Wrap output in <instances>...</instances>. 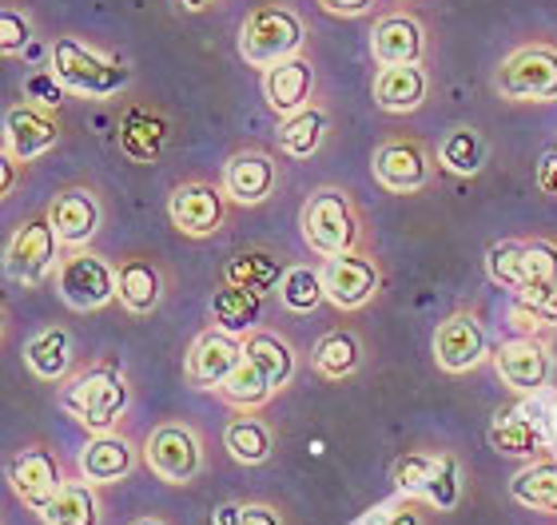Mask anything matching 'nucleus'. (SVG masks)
I'll return each mask as SVG.
<instances>
[{
  "instance_id": "nucleus-1",
  "label": "nucleus",
  "mask_w": 557,
  "mask_h": 525,
  "mask_svg": "<svg viewBox=\"0 0 557 525\" xmlns=\"http://www.w3.org/2000/svg\"><path fill=\"white\" fill-rule=\"evenodd\" d=\"M60 407L81 422L88 434L116 430L132 407V383L124 366L112 359H100L92 366H81L69 383H60Z\"/></svg>"
},
{
  "instance_id": "nucleus-2",
  "label": "nucleus",
  "mask_w": 557,
  "mask_h": 525,
  "mask_svg": "<svg viewBox=\"0 0 557 525\" xmlns=\"http://www.w3.org/2000/svg\"><path fill=\"white\" fill-rule=\"evenodd\" d=\"M299 232L314 259H335L367 247V220L347 187H314L299 211Z\"/></svg>"
},
{
  "instance_id": "nucleus-3",
  "label": "nucleus",
  "mask_w": 557,
  "mask_h": 525,
  "mask_svg": "<svg viewBox=\"0 0 557 525\" xmlns=\"http://www.w3.org/2000/svg\"><path fill=\"white\" fill-rule=\"evenodd\" d=\"M302 40H307V28H302V16L287 4H259V9L247 12V21L239 24V57L251 64V68H271L278 60L299 57Z\"/></svg>"
},
{
  "instance_id": "nucleus-4",
  "label": "nucleus",
  "mask_w": 557,
  "mask_h": 525,
  "mask_svg": "<svg viewBox=\"0 0 557 525\" xmlns=\"http://www.w3.org/2000/svg\"><path fill=\"white\" fill-rule=\"evenodd\" d=\"M144 466L163 482V486H191L208 466L203 454V434L184 418H168L144 438Z\"/></svg>"
},
{
  "instance_id": "nucleus-5",
  "label": "nucleus",
  "mask_w": 557,
  "mask_h": 525,
  "mask_svg": "<svg viewBox=\"0 0 557 525\" xmlns=\"http://www.w3.org/2000/svg\"><path fill=\"white\" fill-rule=\"evenodd\" d=\"M391 482L398 493H414L434 510H454L462 493V466L450 450H407L391 466Z\"/></svg>"
},
{
  "instance_id": "nucleus-6",
  "label": "nucleus",
  "mask_w": 557,
  "mask_h": 525,
  "mask_svg": "<svg viewBox=\"0 0 557 525\" xmlns=\"http://www.w3.org/2000/svg\"><path fill=\"white\" fill-rule=\"evenodd\" d=\"M52 76L81 96H116L132 80V72L120 60L96 52L76 36H60L52 45Z\"/></svg>"
},
{
  "instance_id": "nucleus-7",
  "label": "nucleus",
  "mask_w": 557,
  "mask_h": 525,
  "mask_svg": "<svg viewBox=\"0 0 557 525\" xmlns=\"http://www.w3.org/2000/svg\"><path fill=\"white\" fill-rule=\"evenodd\" d=\"M57 291L72 311H104L108 303L120 299L116 263L92 247H76L69 255H60L57 267Z\"/></svg>"
},
{
  "instance_id": "nucleus-8",
  "label": "nucleus",
  "mask_w": 557,
  "mask_h": 525,
  "mask_svg": "<svg viewBox=\"0 0 557 525\" xmlns=\"http://www.w3.org/2000/svg\"><path fill=\"white\" fill-rule=\"evenodd\" d=\"M371 172L379 179V187H386L391 196H418V191H426L434 184L438 155L418 136H391V140L374 148Z\"/></svg>"
},
{
  "instance_id": "nucleus-9",
  "label": "nucleus",
  "mask_w": 557,
  "mask_h": 525,
  "mask_svg": "<svg viewBox=\"0 0 557 525\" xmlns=\"http://www.w3.org/2000/svg\"><path fill=\"white\" fill-rule=\"evenodd\" d=\"M168 220L187 239H215L232 220V196L211 179H184L168 196Z\"/></svg>"
},
{
  "instance_id": "nucleus-10",
  "label": "nucleus",
  "mask_w": 557,
  "mask_h": 525,
  "mask_svg": "<svg viewBox=\"0 0 557 525\" xmlns=\"http://www.w3.org/2000/svg\"><path fill=\"white\" fill-rule=\"evenodd\" d=\"M4 478H9V493L24 505V510L45 514L48 502L60 493V486L69 482V474H64L60 454L48 442H24L21 450L9 458Z\"/></svg>"
},
{
  "instance_id": "nucleus-11",
  "label": "nucleus",
  "mask_w": 557,
  "mask_h": 525,
  "mask_svg": "<svg viewBox=\"0 0 557 525\" xmlns=\"http://www.w3.org/2000/svg\"><path fill=\"white\" fill-rule=\"evenodd\" d=\"M60 267V235L48 223V215H33L12 232L9 247H4V271L9 279L24 291H33Z\"/></svg>"
},
{
  "instance_id": "nucleus-12",
  "label": "nucleus",
  "mask_w": 557,
  "mask_h": 525,
  "mask_svg": "<svg viewBox=\"0 0 557 525\" xmlns=\"http://www.w3.org/2000/svg\"><path fill=\"white\" fill-rule=\"evenodd\" d=\"M494 88L518 104H549L557 100V48L525 45L502 60L494 72Z\"/></svg>"
},
{
  "instance_id": "nucleus-13",
  "label": "nucleus",
  "mask_w": 557,
  "mask_h": 525,
  "mask_svg": "<svg viewBox=\"0 0 557 525\" xmlns=\"http://www.w3.org/2000/svg\"><path fill=\"white\" fill-rule=\"evenodd\" d=\"M326 303L335 311H362L383 295V263L371 255V247L347 251V255L323 259Z\"/></svg>"
},
{
  "instance_id": "nucleus-14",
  "label": "nucleus",
  "mask_w": 557,
  "mask_h": 525,
  "mask_svg": "<svg viewBox=\"0 0 557 525\" xmlns=\"http://www.w3.org/2000/svg\"><path fill=\"white\" fill-rule=\"evenodd\" d=\"M494 371L513 395L537 398L546 395L554 383V347L546 335H513L510 342H502L494 350Z\"/></svg>"
},
{
  "instance_id": "nucleus-15",
  "label": "nucleus",
  "mask_w": 557,
  "mask_h": 525,
  "mask_svg": "<svg viewBox=\"0 0 557 525\" xmlns=\"http://www.w3.org/2000/svg\"><path fill=\"white\" fill-rule=\"evenodd\" d=\"M144 462V446L132 438L128 430H104V434H92L84 450L76 454V470H81V478H88L92 486H120V482H128L132 474L139 470Z\"/></svg>"
},
{
  "instance_id": "nucleus-16",
  "label": "nucleus",
  "mask_w": 557,
  "mask_h": 525,
  "mask_svg": "<svg viewBox=\"0 0 557 525\" xmlns=\"http://www.w3.org/2000/svg\"><path fill=\"white\" fill-rule=\"evenodd\" d=\"M486 359H494L490 350L486 323L474 315V311H454L438 323L434 330V362H438L446 374H466L478 371Z\"/></svg>"
},
{
  "instance_id": "nucleus-17",
  "label": "nucleus",
  "mask_w": 557,
  "mask_h": 525,
  "mask_svg": "<svg viewBox=\"0 0 557 525\" xmlns=\"http://www.w3.org/2000/svg\"><path fill=\"white\" fill-rule=\"evenodd\" d=\"M45 215H48V223L57 227L60 247H69V251L88 247L96 235H100V227H104V203L96 196V187H88V184L60 187L57 196L48 199Z\"/></svg>"
},
{
  "instance_id": "nucleus-18",
  "label": "nucleus",
  "mask_w": 557,
  "mask_h": 525,
  "mask_svg": "<svg viewBox=\"0 0 557 525\" xmlns=\"http://www.w3.org/2000/svg\"><path fill=\"white\" fill-rule=\"evenodd\" d=\"M239 362H244V339L211 323V327L191 342V350H187L184 378H187V386H196V390H215V386H223V378H227Z\"/></svg>"
},
{
  "instance_id": "nucleus-19",
  "label": "nucleus",
  "mask_w": 557,
  "mask_h": 525,
  "mask_svg": "<svg viewBox=\"0 0 557 525\" xmlns=\"http://www.w3.org/2000/svg\"><path fill=\"white\" fill-rule=\"evenodd\" d=\"M223 191L232 196V203L239 208H259L275 196L278 187V160L263 148H239L227 155L223 164Z\"/></svg>"
},
{
  "instance_id": "nucleus-20",
  "label": "nucleus",
  "mask_w": 557,
  "mask_h": 525,
  "mask_svg": "<svg viewBox=\"0 0 557 525\" xmlns=\"http://www.w3.org/2000/svg\"><path fill=\"white\" fill-rule=\"evenodd\" d=\"M57 143H60V120L52 116V108L24 100V104H12L4 112V148L16 160L33 164L36 155L52 152Z\"/></svg>"
},
{
  "instance_id": "nucleus-21",
  "label": "nucleus",
  "mask_w": 557,
  "mask_h": 525,
  "mask_svg": "<svg viewBox=\"0 0 557 525\" xmlns=\"http://www.w3.org/2000/svg\"><path fill=\"white\" fill-rule=\"evenodd\" d=\"M116 279H120V307L128 315H156L160 303L168 299V287H172V275L163 271L160 259L151 255L116 259Z\"/></svg>"
},
{
  "instance_id": "nucleus-22",
  "label": "nucleus",
  "mask_w": 557,
  "mask_h": 525,
  "mask_svg": "<svg viewBox=\"0 0 557 525\" xmlns=\"http://www.w3.org/2000/svg\"><path fill=\"white\" fill-rule=\"evenodd\" d=\"M263 96H268V108L278 120L295 116L299 108L311 104L314 96V64L307 57H287L263 68Z\"/></svg>"
},
{
  "instance_id": "nucleus-23",
  "label": "nucleus",
  "mask_w": 557,
  "mask_h": 525,
  "mask_svg": "<svg viewBox=\"0 0 557 525\" xmlns=\"http://www.w3.org/2000/svg\"><path fill=\"white\" fill-rule=\"evenodd\" d=\"M490 446L498 450V454H510V458H549V434L546 426L530 414L525 407H506L494 414L490 422Z\"/></svg>"
},
{
  "instance_id": "nucleus-24",
  "label": "nucleus",
  "mask_w": 557,
  "mask_h": 525,
  "mask_svg": "<svg viewBox=\"0 0 557 525\" xmlns=\"http://www.w3.org/2000/svg\"><path fill=\"white\" fill-rule=\"evenodd\" d=\"M24 366L40 378V383H69L76 374V347H72V335L57 323L40 327L36 335H28L21 350Z\"/></svg>"
},
{
  "instance_id": "nucleus-25",
  "label": "nucleus",
  "mask_w": 557,
  "mask_h": 525,
  "mask_svg": "<svg viewBox=\"0 0 557 525\" xmlns=\"http://www.w3.org/2000/svg\"><path fill=\"white\" fill-rule=\"evenodd\" d=\"M422 52H426V28L410 12H391L374 24L371 57L379 64H418Z\"/></svg>"
},
{
  "instance_id": "nucleus-26",
  "label": "nucleus",
  "mask_w": 557,
  "mask_h": 525,
  "mask_svg": "<svg viewBox=\"0 0 557 525\" xmlns=\"http://www.w3.org/2000/svg\"><path fill=\"white\" fill-rule=\"evenodd\" d=\"M374 104L391 112V116H407L418 112L426 100V72L418 64H379L374 72Z\"/></svg>"
},
{
  "instance_id": "nucleus-27",
  "label": "nucleus",
  "mask_w": 557,
  "mask_h": 525,
  "mask_svg": "<svg viewBox=\"0 0 557 525\" xmlns=\"http://www.w3.org/2000/svg\"><path fill=\"white\" fill-rule=\"evenodd\" d=\"M244 359H251L263 371L271 386L278 390H287L295 371H299V354L290 347L287 335H278V330H268V327H256L251 335L244 339Z\"/></svg>"
},
{
  "instance_id": "nucleus-28",
  "label": "nucleus",
  "mask_w": 557,
  "mask_h": 525,
  "mask_svg": "<svg viewBox=\"0 0 557 525\" xmlns=\"http://www.w3.org/2000/svg\"><path fill=\"white\" fill-rule=\"evenodd\" d=\"M45 525H104V498L88 478H69L40 514Z\"/></svg>"
},
{
  "instance_id": "nucleus-29",
  "label": "nucleus",
  "mask_w": 557,
  "mask_h": 525,
  "mask_svg": "<svg viewBox=\"0 0 557 525\" xmlns=\"http://www.w3.org/2000/svg\"><path fill=\"white\" fill-rule=\"evenodd\" d=\"M362 359H367V347H362V339L350 327H331L311 350V366L323 378H331V383L355 378L362 371Z\"/></svg>"
},
{
  "instance_id": "nucleus-30",
  "label": "nucleus",
  "mask_w": 557,
  "mask_h": 525,
  "mask_svg": "<svg viewBox=\"0 0 557 525\" xmlns=\"http://www.w3.org/2000/svg\"><path fill=\"white\" fill-rule=\"evenodd\" d=\"M287 267H283V259L268 247H251V251H239V255L227 259V267H223V283H235V287H244V291H256L259 299H268L271 291H278V283H283Z\"/></svg>"
},
{
  "instance_id": "nucleus-31",
  "label": "nucleus",
  "mask_w": 557,
  "mask_h": 525,
  "mask_svg": "<svg viewBox=\"0 0 557 525\" xmlns=\"http://www.w3.org/2000/svg\"><path fill=\"white\" fill-rule=\"evenodd\" d=\"M223 450L239 466H263L275 458V430L259 414H235L223 430Z\"/></svg>"
},
{
  "instance_id": "nucleus-32",
  "label": "nucleus",
  "mask_w": 557,
  "mask_h": 525,
  "mask_svg": "<svg viewBox=\"0 0 557 525\" xmlns=\"http://www.w3.org/2000/svg\"><path fill=\"white\" fill-rule=\"evenodd\" d=\"M510 498L522 510L557 517V458H534L510 478Z\"/></svg>"
},
{
  "instance_id": "nucleus-33",
  "label": "nucleus",
  "mask_w": 557,
  "mask_h": 525,
  "mask_svg": "<svg viewBox=\"0 0 557 525\" xmlns=\"http://www.w3.org/2000/svg\"><path fill=\"white\" fill-rule=\"evenodd\" d=\"M168 143V120L148 108H132L128 116L120 120V152L136 160V164H156Z\"/></svg>"
},
{
  "instance_id": "nucleus-34",
  "label": "nucleus",
  "mask_w": 557,
  "mask_h": 525,
  "mask_svg": "<svg viewBox=\"0 0 557 525\" xmlns=\"http://www.w3.org/2000/svg\"><path fill=\"white\" fill-rule=\"evenodd\" d=\"M326 132H331L326 108H319V104L299 108L295 116L278 120V152L290 155V160H311V155L323 148Z\"/></svg>"
},
{
  "instance_id": "nucleus-35",
  "label": "nucleus",
  "mask_w": 557,
  "mask_h": 525,
  "mask_svg": "<svg viewBox=\"0 0 557 525\" xmlns=\"http://www.w3.org/2000/svg\"><path fill=\"white\" fill-rule=\"evenodd\" d=\"M215 395H220L235 414H259V410L275 398V386L263 378V371H259L256 362L244 359L227 378H223V386H215Z\"/></svg>"
},
{
  "instance_id": "nucleus-36",
  "label": "nucleus",
  "mask_w": 557,
  "mask_h": 525,
  "mask_svg": "<svg viewBox=\"0 0 557 525\" xmlns=\"http://www.w3.org/2000/svg\"><path fill=\"white\" fill-rule=\"evenodd\" d=\"M259 311H263V299L256 291L235 287V283H223L220 291L211 295V318H215V327L232 330L239 339H247L259 327Z\"/></svg>"
},
{
  "instance_id": "nucleus-37",
  "label": "nucleus",
  "mask_w": 557,
  "mask_h": 525,
  "mask_svg": "<svg viewBox=\"0 0 557 525\" xmlns=\"http://www.w3.org/2000/svg\"><path fill=\"white\" fill-rule=\"evenodd\" d=\"M490 160V143L478 128H450L438 143V164L454 175H478Z\"/></svg>"
},
{
  "instance_id": "nucleus-38",
  "label": "nucleus",
  "mask_w": 557,
  "mask_h": 525,
  "mask_svg": "<svg viewBox=\"0 0 557 525\" xmlns=\"http://www.w3.org/2000/svg\"><path fill=\"white\" fill-rule=\"evenodd\" d=\"M278 303L287 307L290 315H311L314 307L326 303L323 267H311V263H295V267H287V275H283V283H278Z\"/></svg>"
},
{
  "instance_id": "nucleus-39",
  "label": "nucleus",
  "mask_w": 557,
  "mask_h": 525,
  "mask_svg": "<svg viewBox=\"0 0 557 525\" xmlns=\"http://www.w3.org/2000/svg\"><path fill=\"white\" fill-rule=\"evenodd\" d=\"M522 239H502L486 251V275L506 291H518L522 287Z\"/></svg>"
},
{
  "instance_id": "nucleus-40",
  "label": "nucleus",
  "mask_w": 557,
  "mask_h": 525,
  "mask_svg": "<svg viewBox=\"0 0 557 525\" xmlns=\"http://www.w3.org/2000/svg\"><path fill=\"white\" fill-rule=\"evenodd\" d=\"M362 525H430V502H422L414 493H398L362 517Z\"/></svg>"
},
{
  "instance_id": "nucleus-41",
  "label": "nucleus",
  "mask_w": 557,
  "mask_h": 525,
  "mask_svg": "<svg viewBox=\"0 0 557 525\" xmlns=\"http://www.w3.org/2000/svg\"><path fill=\"white\" fill-rule=\"evenodd\" d=\"M557 279V243L554 239H525L522 251V283Z\"/></svg>"
},
{
  "instance_id": "nucleus-42",
  "label": "nucleus",
  "mask_w": 557,
  "mask_h": 525,
  "mask_svg": "<svg viewBox=\"0 0 557 525\" xmlns=\"http://www.w3.org/2000/svg\"><path fill=\"white\" fill-rule=\"evenodd\" d=\"M513 299L518 303H525L530 311H534L546 327H557V279L549 283H522L518 291H513Z\"/></svg>"
},
{
  "instance_id": "nucleus-43",
  "label": "nucleus",
  "mask_w": 557,
  "mask_h": 525,
  "mask_svg": "<svg viewBox=\"0 0 557 525\" xmlns=\"http://www.w3.org/2000/svg\"><path fill=\"white\" fill-rule=\"evenodd\" d=\"M28 45H33V21L16 9L0 12V52H4V57H16V52H24Z\"/></svg>"
},
{
  "instance_id": "nucleus-44",
  "label": "nucleus",
  "mask_w": 557,
  "mask_h": 525,
  "mask_svg": "<svg viewBox=\"0 0 557 525\" xmlns=\"http://www.w3.org/2000/svg\"><path fill=\"white\" fill-rule=\"evenodd\" d=\"M60 88H64V84H60L52 72H40V76H33V80L24 84V100H33V104H40V108H60V100H64Z\"/></svg>"
},
{
  "instance_id": "nucleus-45",
  "label": "nucleus",
  "mask_w": 557,
  "mask_h": 525,
  "mask_svg": "<svg viewBox=\"0 0 557 525\" xmlns=\"http://www.w3.org/2000/svg\"><path fill=\"white\" fill-rule=\"evenodd\" d=\"M239 525H290V522L271 502H239Z\"/></svg>"
},
{
  "instance_id": "nucleus-46",
  "label": "nucleus",
  "mask_w": 557,
  "mask_h": 525,
  "mask_svg": "<svg viewBox=\"0 0 557 525\" xmlns=\"http://www.w3.org/2000/svg\"><path fill=\"white\" fill-rule=\"evenodd\" d=\"M24 160H16V155L4 148L0 152V199H12V191H16V184H21V172H24Z\"/></svg>"
},
{
  "instance_id": "nucleus-47",
  "label": "nucleus",
  "mask_w": 557,
  "mask_h": 525,
  "mask_svg": "<svg viewBox=\"0 0 557 525\" xmlns=\"http://www.w3.org/2000/svg\"><path fill=\"white\" fill-rule=\"evenodd\" d=\"M510 327H513V335H546L549 330L546 323H542L525 303H518V299H513V307H510Z\"/></svg>"
},
{
  "instance_id": "nucleus-48",
  "label": "nucleus",
  "mask_w": 557,
  "mask_h": 525,
  "mask_svg": "<svg viewBox=\"0 0 557 525\" xmlns=\"http://www.w3.org/2000/svg\"><path fill=\"white\" fill-rule=\"evenodd\" d=\"M534 184H537V191H542V196L557 199V148H554V152L542 155V160H537V167H534Z\"/></svg>"
},
{
  "instance_id": "nucleus-49",
  "label": "nucleus",
  "mask_w": 557,
  "mask_h": 525,
  "mask_svg": "<svg viewBox=\"0 0 557 525\" xmlns=\"http://www.w3.org/2000/svg\"><path fill=\"white\" fill-rule=\"evenodd\" d=\"M319 4L335 16H362V12H371L374 0H319Z\"/></svg>"
},
{
  "instance_id": "nucleus-50",
  "label": "nucleus",
  "mask_w": 557,
  "mask_h": 525,
  "mask_svg": "<svg viewBox=\"0 0 557 525\" xmlns=\"http://www.w3.org/2000/svg\"><path fill=\"white\" fill-rule=\"evenodd\" d=\"M215 525H239V502H227L215 510V517H211Z\"/></svg>"
},
{
  "instance_id": "nucleus-51",
  "label": "nucleus",
  "mask_w": 557,
  "mask_h": 525,
  "mask_svg": "<svg viewBox=\"0 0 557 525\" xmlns=\"http://www.w3.org/2000/svg\"><path fill=\"white\" fill-rule=\"evenodd\" d=\"M132 525H172L168 517H160V514H144V517H136Z\"/></svg>"
},
{
  "instance_id": "nucleus-52",
  "label": "nucleus",
  "mask_w": 557,
  "mask_h": 525,
  "mask_svg": "<svg viewBox=\"0 0 557 525\" xmlns=\"http://www.w3.org/2000/svg\"><path fill=\"white\" fill-rule=\"evenodd\" d=\"M180 4H184L187 12H203L208 4H215V0H180Z\"/></svg>"
},
{
  "instance_id": "nucleus-53",
  "label": "nucleus",
  "mask_w": 557,
  "mask_h": 525,
  "mask_svg": "<svg viewBox=\"0 0 557 525\" xmlns=\"http://www.w3.org/2000/svg\"><path fill=\"white\" fill-rule=\"evenodd\" d=\"M554 426H557V402H554Z\"/></svg>"
}]
</instances>
